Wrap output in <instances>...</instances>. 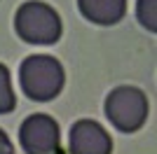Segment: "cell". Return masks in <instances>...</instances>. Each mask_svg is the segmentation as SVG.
<instances>
[{
	"instance_id": "1",
	"label": "cell",
	"mask_w": 157,
	"mask_h": 154,
	"mask_svg": "<svg viewBox=\"0 0 157 154\" xmlns=\"http://www.w3.org/2000/svg\"><path fill=\"white\" fill-rule=\"evenodd\" d=\"M19 82L21 89L31 101H52L61 94L66 82L63 65L54 56L47 54H33V56L24 58V63L19 68Z\"/></svg>"
},
{
	"instance_id": "2",
	"label": "cell",
	"mask_w": 157,
	"mask_h": 154,
	"mask_svg": "<svg viewBox=\"0 0 157 154\" xmlns=\"http://www.w3.org/2000/svg\"><path fill=\"white\" fill-rule=\"evenodd\" d=\"M14 31L28 45H54L61 38V19L52 5L28 0L14 14Z\"/></svg>"
},
{
	"instance_id": "3",
	"label": "cell",
	"mask_w": 157,
	"mask_h": 154,
	"mask_svg": "<svg viewBox=\"0 0 157 154\" xmlns=\"http://www.w3.org/2000/svg\"><path fill=\"white\" fill-rule=\"evenodd\" d=\"M105 117L122 133H136L148 119V96L136 86H115L105 96Z\"/></svg>"
},
{
	"instance_id": "4",
	"label": "cell",
	"mask_w": 157,
	"mask_h": 154,
	"mask_svg": "<svg viewBox=\"0 0 157 154\" xmlns=\"http://www.w3.org/2000/svg\"><path fill=\"white\" fill-rule=\"evenodd\" d=\"M19 142L26 154H63L59 124L49 115H31L19 128Z\"/></svg>"
},
{
	"instance_id": "5",
	"label": "cell",
	"mask_w": 157,
	"mask_h": 154,
	"mask_svg": "<svg viewBox=\"0 0 157 154\" xmlns=\"http://www.w3.org/2000/svg\"><path fill=\"white\" fill-rule=\"evenodd\" d=\"M68 154H113L110 133L94 119H80L71 126Z\"/></svg>"
},
{
	"instance_id": "6",
	"label": "cell",
	"mask_w": 157,
	"mask_h": 154,
	"mask_svg": "<svg viewBox=\"0 0 157 154\" xmlns=\"http://www.w3.org/2000/svg\"><path fill=\"white\" fill-rule=\"evenodd\" d=\"M82 16L98 26H115L124 19L127 0H78Z\"/></svg>"
},
{
	"instance_id": "7",
	"label": "cell",
	"mask_w": 157,
	"mask_h": 154,
	"mask_svg": "<svg viewBox=\"0 0 157 154\" xmlns=\"http://www.w3.org/2000/svg\"><path fill=\"white\" fill-rule=\"evenodd\" d=\"M17 110V96L12 91V75L5 63H0V115H10Z\"/></svg>"
},
{
	"instance_id": "8",
	"label": "cell",
	"mask_w": 157,
	"mask_h": 154,
	"mask_svg": "<svg viewBox=\"0 0 157 154\" xmlns=\"http://www.w3.org/2000/svg\"><path fill=\"white\" fill-rule=\"evenodd\" d=\"M136 16L150 33L157 31V16H155V0H138L136 2Z\"/></svg>"
},
{
	"instance_id": "9",
	"label": "cell",
	"mask_w": 157,
	"mask_h": 154,
	"mask_svg": "<svg viewBox=\"0 0 157 154\" xmlns=\"http://www.w3.org/2000/svg\"><path fill=\"white\" fill-rule=\"evenodd\" d=\"M0 154H14V145L2 128H0Z\"/></svg>"
}]
</instances>
